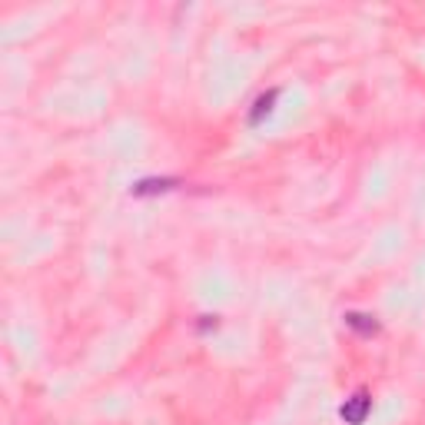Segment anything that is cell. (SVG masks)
<instances>
[{"label":"cell","mask_w":425,"mask_h":425,"mask_svg":"<svg viewBox=\"0 0 425 425\" xmlns=\"http://www.w3.org/2000/svg\"><path fill=\"white\" fill-rule=\"evenodd\" d=\"M177 186V179H140L133 186V196H150V193H166Z\"/></svg>","instance_id":"4"},{"label":"cell","mask_w":425,"mask_h":425,"mask_svg":"<svg viewBox=\"0 0 425 425\" xmlns=\"http://www.w3.org/2000/svg\"><path fill=\"white\" fill-rule=\"evenodd\" d=\"M345 326L356 329L359 336H375V332H379V322L366 313H345Z\"/></svg>","instance_id":"3"},{"label":"cell","mask_w":425,"mask_h":425,"mask_svg":"<svg viewBox=\"0 0 425 425\" xmlns=\"http://www.w3.org/2000/svg\"><path fill=\"white\" fill-rule=\"evenodd\" d=\"M372 412V398L369 392H356V396H349L343 402V409H339V415H343L345 425H362L366 419H369Z\"/></svg>","instance_id":"1"},{"label":"cell","mask_w":425,"mask_h":425,"mask_svg":"<svg viewBox=\"0 0 425 425\" xmlns=\"http://www.w3.org/2000/svg\"><path fill=\"white\" fill-rule=\"evenodd\" d=\"M276 100H279V90H266L262 96H256V103H253V110H249V126H260L269 113H273Z\"/></svg>","instance_id":"2"}]
</instances>
